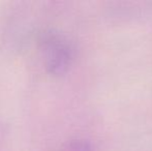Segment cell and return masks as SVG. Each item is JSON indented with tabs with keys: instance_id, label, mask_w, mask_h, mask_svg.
<instances>
[{
	"instance_id": "6da1fadb",
	"label": "cell",
	"mask_w": 152,
	"mask_h": 151,
	"mask_svg": "<svg viewBox=\"0 0 152 151\" xmlns=\"http://www.w3.org/2000/svg\"><path fill=\"white\" fill-rule=\"evenodd\" d=\"M36 46L47 73L58 77L69 71L75 59V47L65 33L45 28L37 33Z\"/></svg>"
},
{
	"instance_id": "7a4b0ae2",
	"label": "cell",
	"mask_w": 152,
	"mask_h": 151,
	"mask_svg": "<svg viewBox=\"0 0 152 151\" xmlns=\"http://www.w3.org/2000/svg\"><path fill=\"white\" fill-rule=\"evenodd\" d=\"M69 151H92V145L86 140L77 139L70 141L68 145Z\"/></svg>"
}]
</instances>
